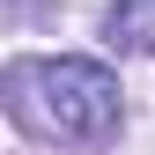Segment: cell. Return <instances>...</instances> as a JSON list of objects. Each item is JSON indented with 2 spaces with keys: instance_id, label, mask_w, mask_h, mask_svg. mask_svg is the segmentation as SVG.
<instances>
[{
  "instance_id": "7a4b0ae2",
  "label": "cell",
  "mask_w": 155,
  "mask_h": 155,
  "mask_svg": "<svg viewBox=\"0 0 155 155\" xmlns=\"http://www.w3.org/2000/svg\"><path fill=\"white\" fill-rule=\"evenodd\" d=\"M104 37L126 45V52H155V0H111Z\"/></svg>"
},
{
  "instance_id": "6da1fadb",
  "label": "cell",
  "mask_w": 155,
  "mask_h": 155,
  "mask_svg": "<svg viewBox=\"0 0 155 155\" xmlns=\"http://www.w3.org/2000/svg\"><path fill=\"white\" fill-rule=\"evenodd\" d=\"M0 104L30 140L59 148H104L126 126V89L104 59H8Z\"/></svg>"
}]
</instances>
